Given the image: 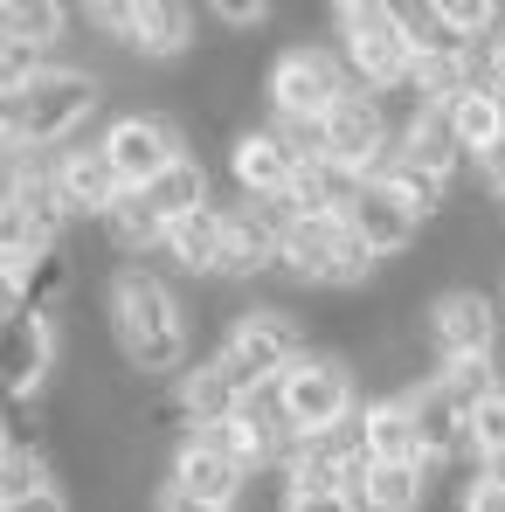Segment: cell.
I'll return each mask as SVG.
<instances>
[{"mask_svg": "<svg viewBox=\"0 0 505 512\" xmlns=\"http://www.w3.org/2000/svg\"><path fill=\"white\" fill-rule=\"evenodd\" d=\"M443 118H450V132H457V146H464L471 160H478L485 146H499V139H505V97H499V90H485V84H471Z\"/></svg>", "mask_w": 505, "mask_h": 512, "instance_id": "24", "label": "cell"}, {"mask_svg": "<svg viewBox=\"0 0 505 512\" xmlns=\"http://www.w3.org/2000/svg\"><path fill=\"white\" fill-rule=\"evenodd\" d=\"M21 312H28V305H21V277L0 263V326H7V319H21Z\"/></svg>", "mask_w": 505, "mask_h": 512, "instance_id": "38", "label": "cell"}, {"mask_svg": "<svg viewBox=\"0 0 505 512\" xmlns=\"http://www.w3.org/2000/svg\"><path fill=\"white\" fill-rule=\"evenodd\" d=\"M118 42L132 56H146V63H173V56L194 49V7H180V0H132Z\"/></svg>", "mask_w": 505, "mask_h": 512, "instance_id": "17", "label": "cell"}, {"mask_svg": "<svg viewBox=\"0 0 505 512\" xmlns=\"http://www.w3.org/2000/svg\"><path fill=\"white\" fill-rule=\"evenodd\" d=\"M139 194L153 201V215H160L167 229H173V222H187V215H201V208H215V201H208V167H201L194 153L173 160V167L160 173L153 187H139Z\"/></svg>", "mask_w": 505, "mask_h": 512, "instance_id": "23", "label": "cell"}, {"mask_svg": "<svg viewBox=\"0 0 505 512\" xmlns=\"http://www.w3.org/2000/svg\"><path fill=\"white\" fill-rule=\"evenodd\" d=\"M429 499V464H367L353 485V512H422Z\"/></svg>", "mask_w": 505, "mask_h": 512, "instance_id": "20", "label": "cell"}, {"mask_svg": "<svg viewBox=\"0 0 505 512\" xmlns=\"http://www.w3.org/2000/svg\"><path fill=\"white\" fill-rule=\"evenodd\" d=\"M436 381H443L464 409H478V402L499 388L505 374H499V360H443V367H436Z\"/></svg>", "mask_w": 505, "mask_h": 512, "instance_id": "32", "label": "cell"}, {"mask_svg": "<svg viewBox=\"0 0 505 512\" xmlns=\"http://www.w3.org/2000/svg\"><path fill=\"white\" fill-rule=\"evenodd\" d=\"M215 21H222V28H263L270 7H263V0H215Z\"/></svg>", "mask_w": 505, "mask_h": 512, "instance_id": "35", "label": "cell"}, {"mask_svg": "<svg viewBox=\"0 0 505 512\" xmlns=\"http://www.w3.org/2000/svg\"><path fill=\"white\" fill-rule=\"evenodd\" d=\"M485 478H492V485H505V450H499V457H485Z\"/></svg>", "mask_w": 505, "mask_h": 512, "instance_id": "41", "label": "cell"}, {"mask_svg": "<svg viewBox=\"0 0 505 512\" xmlns=\"http://www.w3.org/2000/svg\"><path fill=\"white\" fill-rule=\"evenodd\" d=\"M277 416L291 423V436H333L360 416V381H353V360L333 346H305L284 374H277Z\"/></svg>", "mask_w": 505, "mask_h": 512, "instance_id": "3", "label": "cell"}, {"mask_svg": "<svg viewBox=\"0 0 505 512\" xmlns=\"http://www.w3.org/2000/svg\"><path fill=\"white\" fill-rule=\"evenodd\" d=\"M97 104H104V77L97 70L49 63L0 104V118H7L14 153H49V146H77V132L97 118Z\"/></svg>", "mask_w": 505, "mask_h": 512, "instance_id": "2", "label": "cell"}, {"mask_svg": "<svg viewBox=\"0 0 505 512\" xmlns=\"http://www.w3.org/2000/svg\"><path fill=\"white\" fill-rule=\"evenodd\" d=\"M353 436H360V450H367L374 464H422V443H416V423H409V402H402V395L360 402Z\"/></svg>", "mask_w": 505, "mask_h": 512, "instance_id": "19", "label": "cell"}, {"mask_svg": "<svg viewBox=\"0 0 505 512\" xmlns=\"http://www.w3.org/2000/svg\"><path fill=\"white\" fill-rule=\"evenodd\" d=\"M395 153L409 160V167H422V173H436V180H457V167L471 160L464 146H457V132H450V118L443 111H422L416 125L395 139Z\"/></svg>", "mask_w": 505, "mask_h": 512, "instance_id": "22", "label": "cell"}, {"mask_svg": "<svg viewBox=\"0 0 505 512\" xmlns=\"http://www.w3.org/2000/svg\"><path fill=\"white\" fill-rule=\"evenodd\" d=\"M7 443H14V416L0 409V450H7Z\"/></svg>", "mask_w": 505, "mask_h": 512, "instance_id": "42", "label": "cell"}, {"mask_svg": "<svg viewBox=\"0 0 505 512\" xmlns=\"http://www.w3.org/2000/svg\"><path fill=\"white\" fill-rule=\"evenodd\" d=\"M49 374H56V326L35 312L7 319L0 326V409L14 416L21 402H35L49 388Z\"/></svg>", "mask_w": 505, "mask_h": 512, "instance_id": "12", "label": "cell"}, {"mask_svg": "<svg viewBox=\"0 0 505 512\" xmlns=\"http://www.w3.org/2000/svg\"><path fill=\"white\" fill-rule=\"evenodd\" d=\"M402 402H409V423H416V443H422V464H429V471L471 450V409H464L436 374H429L422 388H409Z\"/></svg>", "mask_w": 505, "mask_h": 512, "instance_id": "15", "label": "cell"}, {"mask_svg": "<svg viewBox=\"0 0 505 512\" xmlns=\"http://www.w3.org/2000/svg\"><path fill=\"white\" fill-rule=\"evenodd\" d=\"M284 229H291V208L284 201H229L222 208V270L215 277H263L277 270L284 250Z\"/></svg>", "mask_w": 505, "mask_h": 512, "instance_id": "11", "label": "cell"}, {"mask_svg": "<svg viewBox=\"0 0 505 512\" xmlns=\"http://www.w3.org/2000/svg\"><path fill=\"white\" fill-rule=\"evenodd\" d=\"M346 229L367 243L374 263H388V256H409L422 236V215L388 187V180H360V194L346 201Z\"/></svg>", "mask_w": 505, "mask_h": 512, "instance_id": "13", "label": "cell"}, {"mask_svg": "<svg viewBox=\"0 0 505 512\" xmlns=\"http://www.w3.org/2000/svg\"><path fill=\"white\" fill-rule=\"evenodd\" d=\"M104 229H111V243L125 256H146V250H167V222L153 215V201L139 194V187H125L118 201H111V215H104Z\"/></svg>", "mask_w": 505, "mask_h": 512, "instance_id": "27", "label": "cell"}, {"mask_svg": "<svg viewBox=\"0 0 505 512\" xmlns=\"http://www.w3.org/2000/svg\"><path fill=\"white\" fill-rule=\"evenodd\" d=\"M298 146L277 132V125H243L236 132V146H229V173H236V187H243V201H284L291 194V180H298Z\"/></svg>", "mask_w": 505, "mask_h": 512, "instance_id": "14", "label": "cell"}, {"mask_svg": "<svg viewBox=\"0 0 505 512\" xmlns=\"http://www.w3.org/2000/svg\"><path fill=\"white\" fill-rule=\"evenodd\" d=\"M457 512H505V485H492V478L478 471V478L457 492Z\"/></svg>", "mask_w": 505, "mask_h": 512, "instance_id": "34", "label": "cell"}, {"mask_svg": "<svg viewBox=\"0 0 505 512\" xmlns=\"http://www.w3.org/2000/svg\"><path fill=\"white\" fill-rule=\"evenodd\" d=\"M167 485H173V492H187V499H201V506H215V512H236V506H243V492H250V478H243L208 436H180Z\"/></svg>", "mask_w": 505, "mask_h": 512, "instance_id": "16", "label": "cell"}, {"mask_svg": "<svg viewBox=\"0 0 505 512\" xmlns=\"http://www.w3.org/2000/svg\"><path fill=\"white\" fill-rule=\"evenodd\" d=\"M63 28H70V7H56V0H0V35L35 56H49L63 42Z\"/></svg>", "mask_w": 505, "mask_h": 512, "instance_id": "25", "label": "cell"}, {"mask_svg": "<svg viewBox=\"0 0 505 512\" xmlns=\"http://www.w3.org/2000/svg\"><path fill=\"white\" fill-rule=\"evenodd\" d=\"M167 256L180 263V270H194V277H215V270H222V208H201V215L173 222Z\"/></svg>", "mask_w": 505, "mask_h": 512, "instance_id": "26", "label": "cell"}, {"mask_svg": "<svg viewBox=\"0 0 505 512\" xmlns=\"http://www.w3.org/2000/svg\"><path fill=\"white\" fill-rule=\"evenodd\" d=\"M471 167H478V187H485L492 201H505V139H499V146H485Z\"/></svg>", "mask_w": 505, "mask_h": 512, "instance_id": "36", "label": "cell"}, {"mask_svg": "<svg viewBox=\"0 0 505 512\" xmlns=\"http://www.w3.org/2000/svg\"><path fill=\"white\" fill-rule=\"evenodd\" d=\"M471 450H478V457H499L505 450V381L471 409Z\"/></svg>", "mask_w": 505, "mask_h": 512, "instance_id": "33", "label": "cell"}, {"mask_svg": "<svg viewBox=\"0 0 505 512\" xmlns=\"http://www.w3.org/2000/svg\"><path fill=\"white\" fill-rule=\"evenodd\" d=\"M14 277H21V305H28L35 319H49V312L63 305V291H70V256H63V243H56V250L28 256Z\"/></svg>", "mask_w": 505, "mask_h": 512, "instance_id": "28", "label": "cell"}, {"mask_svg": "<svg viewBox=\"0 0 505 512\" xmlns=\"http://www.w3.org/2000/svg\"><path fill=\"white\" fill-rule=\"evenodd\" d=\"M381 180H388V187H395V194H402V201H409V208H416L422 222H429V215H443V208H450V180H436V173L409 167V160H402V153H395V160H388V173H381Z\"/></svg>", "mask_w": 505, "mask_h": 512, "instance_id": "30", "label": "cell"}, {"mask_svg": "<svg viewBox=\"0 0 505 512\" xmlns=\"http://www.w3.org/2000/svg\"><path fill=\"white\" fill-rule=\"evenodd\" d=\"M56 187H63V201H70V215H111V201L125 194L118 187V173H111V160H104V139L97 146H63L56 153Z\"/></svg>", "mask_w": 505, "mask_h": 512, "instance_id": "18", "label": "cell"}, {"mask_svg": "<svg viewBox=\"0 0 505 512\" xmlns=\"http://www.w3.org/2000/svg\"><path fill=\"white\" fill-rule=\"evenodd\" d=\"M42 250H56V243L35 229V215H28V208L7 194V201H0V263H7V270H21L28 256H42Z\"/></svg>", "mask_w": 505, "mask_h": 512, "instance_id": "31", "label": "cell"}, {"mask_svg": "<svg viewBox=\"0 0 505 512\" xmlns=\"http://www.w3.org/2000/svg\"><path fill=\"white\" fill-rule=\"evenodd\" d=\"M14 512H70V499H63V485H49V492H35V499H21Z\"/></svg>", "mask_w": 505, "mask_h": 512, "instance_id": "40", "label": "cell"}, {"mask_svg": "<svg viewBox=\"0 0 505 512\" xmlns=\"http://www.w3.org/2000/svg\"><path fill=\"white\" fill-rule=\"evenodd\" d=\"M277 270L291 284H319V291H353L374 277V256L367 243L346 229V215H298L284 229V250H277Z\"/></svg>", "mask_w": 505, "mask_h": 512, "instance_id": "6", "label": "cell"}, {"mask_svg": "<svg viewBox=\"0 0 505 512\" xmlns=\"http://www.w3.org/2000/svg\"><path fill=\"white\" fill-rule=\"evenodd\" d=\"M104 160L118 173V187H153L173 160H187V146H180V125L173 118H160V111H125L104 132Z\"/></svg>", "mask_w": 505, "mask_h": 512, "instance_id": "10", "label": "cell"}, {"mask_svg": "<svg viewBox=\"0 0 505 512\" xmlns=\"http://www.w3.org/2000/svg\"><path fill=\"white\" fill-rule=\"evenodd\" d=\"M319 160L339 167V173H353V180H381V173H388L395 132H388L381 97H367V90L339 97L333 111H326V125H319Z\"/></svg>", "mask_w": 505, "mask_h": 512, "instance_id": "8", "label": "cell"}, {"mask_svg": "<svg viewBox=\"0 0 505 512\" xmlns=\"http://www.w3.org/2000/svg\"><path fill=\"white\" fill-rule=\"evenodd\" d=\"M298 353H305V333H298V319H291L284 305H243L215 360L243 381V395H263V388H277V374H284Z\"/></svg>", "mask_w": 505, "mask_h": 512, "instance_id": "7", "label": "cell"}, {"mask_svg": "<svg viewBox=\"0 0 505 512\" xmlns=\"http://www.w3.org/2000/svg\"><path fill=\"white\" fill-rule=\"evenodd\" d=\"M284 512H353L346 492H284Z\"/></svg>", "mask_w": 505, "mask_h": 512, "instance_id": "37", "label": "cell"}, {"mask_svg": "<svg viewBox=\"0 0 505 512\" xmlns=\"http://www.w3.org/2000/svg\"><path fill=\"white\" fill-rule=\"evenodd\" d=\"M422 333L436 346V360H499L505 319H499V305H492L485 291L457 284V291H436V298H429Z\"/></svg>", "mask_w": 505, "mask_h": 512, "instance_id": "9", "label": "cell"}, {"mask_svg": "<svg viewBox=\"0 0 505 512\" xmlns=\"http://www.w3.org/2000/svg\"><path fill=\"white\" fill-rule=\"evenodd\" d=\"M7 153H14V139H7V118H0V160H7Z\"/></svg>", "mask_w": 505, "mask_h": 512, "instance_id": "43", "label": "cell"}, {"mask_svg": "<svg viewBox=\"0 0 505 512\" xmlns=\"http://www.w3.org/2000/svg\"><path fill=\"white\" fill-rule=\"evenodd\" d=\"M402 14V35H409V49H416V63H464L478 42H464L457 28H450V14H443V0H409V7H395Z\"/></svg>", "mask_w": 505, "mask_h": 512, "instance_id": "21", "label": "cell"}, {"mask_svg": "<svg viewBox=\"0 0 505 512\" xmlns=\"http://www.w3.org/2000/svg\"><path fill=\"white\" fill-rule=\"evenodd\" d=\"M153 512H215V506H201V499H187V492L160 485V492H153Z\"/></svg>", "mask_w": 505, "mask_h": 512, "instance_id": "39", "label": "cell"}, {"mask_svg": "<svg viewBox=\"0 0 505 512\" xmlns=\"http://www.w3.org/2000/svg\"><path fill=\"white\" fill-rule=\"evenodd\" d=\"M111 340L125 353V367L146 381L187 374V305L173 298V284L160 270L125 263L111 277Z\"/></svg>", "mask_w": 505, "mask_h": 512, "instance_id": "1", "label": "cell"}, {"mask_svg": "<svg viewBox=\"0 0 505 512\" xmlns=\"http://www.w3.org/2000/svg\"><path fill=\"white\" fill-rule=\"evenodd\" d=\"M353 70L339 49H319V42H291L270 70H263V104L277 125H326L339 97H353Z\"/></svg>", "mask_w": 505, "mask_h": 512, "instance_id": "4", "label": "cell"}, {"mask_svg": "<svg viewBox=\"0 0 505 512\" xmlns=\"http://www.w3.org/2000/svg\"><path fill=\"white\" fill-rule=\"evenodd\" d=\"M56 478H49V457L35 450V443H7L0 450V512H14L21 499H35V492H49Z\"/></svg>", "mask_w": 505, "mask_h": 512, "instance_id": "29", "label": "cell"}, {"mask_svg": "<svg viewBox=\"0 0 505 512\" xmlns=\"http://www.w3.org/2000/svg\"><path fill=\"white\" fill-rule=\"evenodd\" d=\"M333 21H339V56H346L353 84L367 90V97H388V90L409 84L416 49H409L395 7H381V0H339Z\"/></svg>", "mask_w": 505, "mask_h": 512, "instance_id": "5", "label": "cell"}]
</instances>
